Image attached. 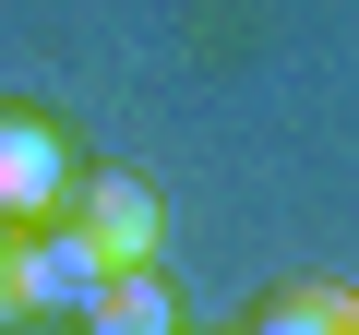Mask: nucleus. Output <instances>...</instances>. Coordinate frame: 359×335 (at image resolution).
I'll return each instance as SVG.
<instances>
[{
	"instance_id": "nucleus-4",
	"label": "nucleus",
	"mask_w": 359,
	"mask_h": 335,
	"mask_svg": "<svg viewBox=\"0 0 359 335\" xmlns=\"http://www.w3.org/2000/svg\"><path fill=\"white\" fill-rule=\"evenodd\" d=\"M264 335H359V287H287L264 299Z\"/></svg>"
},
{
	"instance_id": "nucleus-3",
	"label": "nucleus",
	"mask_w": 359,
	"mask_h": 335,
	"mask_svg": "<svg viewBox=\"0 0 359 335\" xmlns=\"http://www.w3.org/2000/svg\"><path fill=\"white\" fill-rule=\"evenodd\" d=\"M84 323L96 335H180V311H168V275L144 264V275H108L96 299H84Z\"/></svg>"
},
{
	"instance_id": "nucleus-1",
	"label": "nucleus",
	"mask_w": 359,
	"mask_h": 335,
	"mask_svg": "<svg viewBox=\"0 0 359 335\" xmlns=\"http://www.w3.org/2000/svg\"><path fill=\"white\" fill-rule=\"evenodd\" d=\"M0 216L13 228H72V144L25 108H0Z\"/></svg>"
},
{
	"instance_id": "nucleus-5",
	"label": "nucleus",
	"mask_w": 359,
	"mask_h": 335,
	"mask_svg": "<svg viewBox=\"0 0 359 335\" xmlns=\"http://www.w3.org/2000/svg\"><path fill=\"white\" fill-rule=\"evenodd\" d=\"M0 323H36V311H25V275H13V252H0Z\"/></svg>"
},
{
	"instance_id": "nucleus-6",
	"label": "nucleus",
	"mask_w": 359,
	"mask_h": 335,
	"mask_svg": "<svg viewBox=\"0 0 359 335\" xmlns=\"http://www.w3.org/2000/svg\"><path fill=\"white\" fill-rule=\"evenodd\" d=\"M13 240H25V228H13V216H0V252H13Z\"/></svg>"
},
{
	"instance_id": "nucleus-2",
	"label": "nucleus",
	"mask_w": 359,
	"mask_h": 335,
	"mask_svg": "<svg viewBox=\"0 0 359 335\" xmlns=\"http://www.w3.org/2000/svg\"><path fill=\"white\" fill-rule=\"evenodd\" d=\"M72 240L96 252V275H144V264H156V240H168V204H156L144 180H84Z\"/></svg>"
}]
</instances>
